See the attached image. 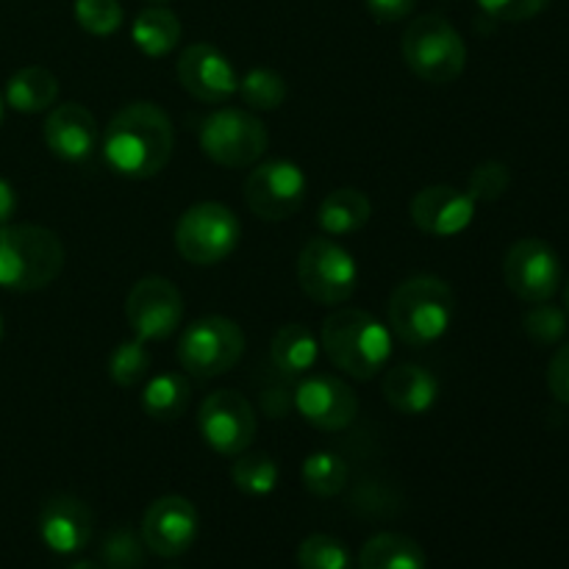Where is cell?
Wrapping results in <instances>:
<instances>
[{
	"mask_svg": "<svg viewBox=\"0 0 569 569\" xmlns=\"http://www.w3.org/2000/svg\"><path fill=\"white\" fill-rule=\"evenodd\" d=\"M153 365V356H150L148 342L142 339H126V342L117 345L109 356V376L117 387H137L139 381H144Z\"/></svg>",
	"mask_w": 569,
	"mask_h": 569,
	"instance_id": "cell-31",
	"label": "cell"
},
{
	"mask_svg": "<svg viewBox=\"0 0 569 569\" xmlns=\"http://www.w3.org/2000/svg\"><path fill=\"white\" fill-rule=\"evenodd\" d=\"M0 339H3V315H0Z\"/></svg>",
	"mask_w": 569,
	"mask_h": 569,
	"instance_id": "cell-43",
	"label": "cell"
},
{
	"mask_svg": "<svg viewBox=\"0 0 569 569\" xmlns=\"http://www.w3.org/2000/svg\"><path fill=\"white\" fill-rule=\"evenodd\" d=\"M76 22L92 37H111L122 26L120 0H76L72 6Z\"/></svg>",
	"mask_w": 569,
	"mask_h": 569,
	"instance_id": "cell-34",
	"label": "cell"
},
{
	"mask_svg": "<svg viewBox=\"0 0 569 569\" xmlns=\"http://www.w3.org/2000/svg\"><path fill=\"white\" fill-rule=\"evenodd\" d=\"M309 181L289 159H267L244 178V203L261 220H289L303 206Z\"/></svg>",
	"mask_w": 569,
	"mask_h": 569,
	"instance_id": "cell-11",
	"label": "cell"
},
{
	"mask_svg": "<svg viewBox=\"0 0 569 569\" xmlns=\"http://www.w3.org/2000/svg\"><path fill=\"white\" fill-rule=\"evenodd\" d=\"M131 39L148 59H164L181 42V20L164 6H150L133 20Z\"/></svg>",
	"mask_w": 569,
	"mask_h": 569,
	"instance_id": "cell-23",
	"label": "cell"
},
{
	"mask_svg": "<svg viewBox=\"0 0 569 569\" xmlns=\"http://www.w3.org/2000/svg\"><path fill=\"white\" fill-rule=\"evenodd\" d=\"M456 322V295L442 278L415 276L389 298V331L409 348L439 342Z\"/></svg>",
	"mask_w": 569,
	"mask_h": 569,
	"instance_id": "cell-3",
	"label": "cell"
},
{
	"mask_svg": "<svg viewBox=\"0 0 569 569\" xmlns=\"http://www.w3.org/2000/svg\"><path fill=\"white\" fill-rule=\"evenodd\" d=\"M278 476H281V470H278L276 459L267 453H248L244 450L231 467V478L237 489L250 495V498H267L270 492H276Z\"/></svg>",
	"mask_w": 569,
	"mask_h": 569,
	"instance_id": "cell-28",
	"label": "cell"
},
{
	"mask_svg": "<svg viewBox=\"0 0 569 569\" xmlns=\"http://www.w3.org/2000/svg\"><path fill=\"white\" fill-rule=\"evenodd\" d=\"M565 311L569 315V281L565 283Z\"/></svg>",
	"mask_w": 569,
	"mask_h": 569,
	"instance_id": "cell-41",
	"label": "cell"
},
{
	"mask_svg": "<svg viewBox=\"0 0 569 569\" xmlns=\"http://www.w3.org/2000/svg\"><path fill=\"white\" fill-rule=\"evenodd\" d=\"M550 0H478L483 11L495 20L503 22H526L533 20L537 14H542L548 9Z\"/></svg>",
	"mask_w": 569,
	"mask_h": 569,
	"instance_id": "cell-36",
	"label": "cell"
},
{
	"mask_svg": "<svg viewBox=\"0 0 569 569\" xmlns=\"http://www.w3.org/2000/svg\"><path fill=\"white\" fill-rule=\"evenodd\" d=\"M237 92L244 100V106H250L253 111H276L278 106H283L289 89L283 76H278L276 70L253 67L239 78Z\"/></svg>",
	"mask_w": 569,
	"mask_h": 569,
	"instance_id": "cell-29",
	"label": "cell"
},
{
	"mask_svg": "<svg viewBox=\"0 0 569 569\" xmlns=\"http://www.w3.org/2000/svg\"><path fill=\"white\" fill-rule=\"evenodd\" d=\"M365 3L378 22H400L417 9V0H365Z\"/></svg>",
	"mask_w": 569,
	"mask_h": 569,
	"instance_id": "cell-38",
	"label": "cell"
},
{
	"mask_svg": "<svg viewBox=\"0 0 569 569\" xmlns=\"http://www.w3.org/2000/svg\"><path fill=\"white\" fill-rule=\"evenodd\" d=\"M198 528L200 520L192 500L181 498V495H164L148 506L139 533L150 553L161 556V559H176L192 548L198 539Z\"/></svg>",
	"mask_w": 569,
	"mask_h": 569,
	"instance_id": "cell-15",
	"label": "cell"
},
{
	"mask_svg": "<svg viewBox=\"0 0 569 569\" xmlns=\"http://www.w3.org/2000/svg\"><path fill=\"white\" fill-rule=\"evenodd\" d=\"M192 400V383L181 372H159L142 389V411L156 422H176Z\"/></svg>",
	"mask_w": 569,
	"mask_h": 569,
	"instance_id": "cell-25",
	"label": "cell"
},
{
	"mask_svg": "<svg viewBox=\"0 0 569 569\" xmlns=\"http://www.w3.org/2000/svg\"><path fill=\"white\" fill-rule=\"evenodd\" d=\"M239 239H242L239 217L217 200L189 206L176 222V248L189 264H220L239 248Z\"/></svg>",
	"mask_w": 569,
	"mask_h": 569,
	"instance_id": "cell-6",
	"label": "cell"
},
{
	"mask_svg": "<svg viewBox=\"0 0 569 569\" xmlns=\"http://www.w3.org/2000/svg\"><path fill=\"white\" fill-rule=\"evenodd\" d=\"M478 203L467 194V189L448 187V183H433L420 189L411 198L409 214L411 222L428 237L450 239L465 233L476 220Z\"/></svg>",
	"mask_w": 569,
	"mask_h": 569,
	"instance_id": "cell-17",
	"label": "cell"
},
{
	"mask_svg": "<svg viewBox=\"0 0 569 569\" xmlns=\"http://www.w3.org/2000/svg\"><path fill=\"white\" fill-rule=\"evenodd\" d=\"M0 122H3V98H0Z\"/></svg>",
	"mask_w": 569,
	"mask_h": 569,
	"instance_id": "cell-42",
	"label": "cell"
},
{
	"mask_svg": "<svg viewBox=\"0 0 569 569\" xmlns=\"http://www.w3.org/2000/svg\"><path fill=\"white\" fill-rule=\"evenodd\" d=\"M298 283L320 306H342L353 298L359 264L353 253L328 237H315L298 256Z\"/></svg>",
	"mask_w": 569,
	"mask_h": 569,
	"instance_id": "cell-9",
	"label": "cell"
},
{
	"mask_svg": "<svg viewBox=\"0 0 569 569\" xmlns=\"http://www.w3.org/2000/svg\"><path fill=\"white\" fill-rule=\"evenodd\" d=\"M176 72L181 87L200 103H228L239 89V76L228 56L209 42H194L183 48Z\"/></svg>",
	"mask_w": 569,
	"mask_h": 569,
	"instance_id": "cell-16",
	"label": "cell"
},
{
	"mask_svg": "<svg viewBox=\"0 0 569 569\" xmlns=\"http://www.w3.org/2000/svg\"><path fill=\"white\" fill-rule=\"evenodd\" d=\"M150 3H167V0H150Z\"/></svg>",
	"mask_w": 569,
	"mask_h": 569,
	"instance_id": "cell-44",
	"label": "cell"
},
{
	"mask_svg": "<svg viewBox=\"0 0 569 569\" xmlns=\"http://www.w3.org/2000/svg\"><path fill=\"white\" fill-rule=\"evenodd\" d=\"M548 389L559 403L569 406V342L561 345L548 365Z\"/></svg>",
	"mask_w": 569,
	"mask_h": 569,
	"instance_id": "cell-37",
	"label": "cell"
},
{
	"mask_svg": "<svg viewBox=\"0 0 569 569\" xmlns=\"http://www.w3.org/2000/svg\"><path fill=\"white\" fill-rule=\"evenodd\" d=\"M300 478L303 487L309 489L315 498H337L348 487L350 470L345 465L342 456L331 453V450H317V453L306 456L300 465Z\"/></svg>",
	"mask_w": 569,
	"mask_h": 569,
	"instance_id": "cell-27",
	"label": "cell"
},
{
	"mask_svg": "<svg viewBox=\"0 0 569 569\" xmlns=\"http://www.w3.org/2000/svg\"><path fill=\"white\" fill-rule=\"evenodd\" d=\"M198 142L214 164L239 170V167L256 164L264 156L270 137H267V126L256 114L222 106L200 122Z\"/></svg>",
	"mask_w": 569,
	"mask_h": 569,
	"instance_id": "cell-7",
	"label": "cell"
},
{
	"mask_svg": "<svg viewBox=\"0 0 569 569\" xmlns=\"http://www.w3.org/2000/svg\"><path fill=\"white\" fill-rule=\"evenodd\" d=\"M403 61L428 83H450L465 72L467 44L442 14H420L403 31Z\"/></svg>",
	"mask_w": 569,
	"mask_h": 569,
	"instance_id": "cell-5",
	"label": "cell"
},
{
	"mask_svg": "<svg viewBox=\"0 0 569 569\" xmlns=\"http://www.w3.org/2000/svg\"><path fill=\"white\" fill-rule=\"evenodd\" d=\"M511 187V170L503 161H483L476 170L470 172V181H467V194H470L476 203H495L506 194V189Z\"/></svg>",
	"mask_w": 569,
	"mask_h": 569,
	"instance_id": "cell-35",
	"label": "cell"
},
{
	"mask_svg": "<svg viewBox=\"0 0 569 569\" xmlns=\"http://www.w3.org/2000/svg\"><path fill=\"white\" fill-rule=\"evenodd\" d=\"M94 533V517L83 500L72 495H56L39 511V537L56 556H76Z\"/></svg>",
	"mask_w": 569,
	"mask_h": 569,
	"instance_id": "cell-18",
	"label": "cell"
},
{
	"mask_svg": "<svg viewBox=\"0 0 569 569\" xmlns=\"http://www.w3.org/2000/svg\"><path fill=\"white\" fill-rule=\"evenodd\" d=\"M176 148V131L164 109L156 103H128L106 126L103 161L111 172L131 181L153 178L170 164Z\"/></svg>",
	"mask_w": 569,
	"mask_h": 569,
	"instance_id": "cell-1",
	"label": "cell"
},
{
	"mask_svg": "<svg viewBox=\"0 0 569 569\" xmlns=\"http://www.w3.org/2000/svg\"><path fill=\"white\" fill-rule=\"evenodd\" d=\"M126 320L142 342H161L181 328L183 298L176 283L148 276L131 287L126 298Z\"/></svg>",
	"mask_w": 569,
	"mask_h": 569,
	"instance_id": "cell-13",
	"label": "cell"
},
{
	"mask_svg": "<svg viewBox=\"0 0 569 569\" xmlns=\"http://www.w3.org/2000/svg\"><path fill=\"white\" fill-rule=\"evenodd\" d=\"M64 270V244L50 228L33 222L0 226V287L39 292Z\"/></svg>",
	"mask_w": 569,
	"mask_h": 569,
	"instance_id": "cell-4",
	"label": "cell"
},
{
	"mask_svg": "<svg viewBox=\"0 0 569 569\" xmlns=\"http://www.w3.org/2000/svg\"><path fill=\"white\" fill-rule=\"evenodd\" d=\"M198 431L214 453L237 459L253 445L259 417L244 395L233 392V389H217L200 403Z\"/></svg>",
	"mask_w": 569,
	"mask_h": 569,
	"instance_id": "cell-10",
	"label": "cell"
},
{
	"mask_svg": "<svg viewBox=\"0 0 569 569\" xmlns=\"http://www.w3.org/2000/svg\"><path fill=\"white\" fill-rule=\"evenodd\" d=\"M17 214V192L6 178H0V226H9Z\"/></svg>",
	"mask_w": 569,
	"mask_h": 569,
	"instance_id": "cell-39",
	"label": "cell"
},
{
	"mask_svg": "<svg viewBox=\"0 0 569 569\" xmlns=\"http://www.w3.org/2000/svg\"><path fill=\"white\" fill-rule=\"evenodd\" d=\"M317 356H320V342L300 322L278 328L270 342L272 367L287 378H303L306 372H311V367L317 365Z\"/></svg>",
	"mask_w": 569,
	"mask_h": 569,
	"instance_id": "cell-22",
	"label": "cell"
},
{
	"mask_svg": "<svg viewBox=\"0 0 569 569\" xmlns=\"http://www.w3.org/2000/svg\"><path fill=\"white\" fill-rule=\"evenodd\" d=\"M426 553L403 533H376L361 548L359 569H426Z\"/></svg>",
	"mask_w": 569,
	"mask_h": 569,
	"instance_id": "cell-26",
	"label": "cell"
},
{
	"mask_svg": "<svg viewBox=\"0 0 569 569\" xmlns=\"http://www.w3.org/2000/svg\"><path fill=\"white\" fill-rule=\"evenodd\" d=\"M298 567L300 569H353V556L339 542L337 537L328 533H311L300 542L298 548Z\"/></svg>",
	"mask_w": 569,
	"mask_h": 569,
	"instance_id": "cell-32",
	"label": "cell"
},
{
	"mask_svg": "<svg viewBox=\"0 0 569 569\" xmlns=\"http://www.w3.org/2000/svg\"><path fill=\"white\" fill-rule=\"evenodd\" d=\"M70 569H106V567L98 565V561H76Z\"/></svg>",
	"mask_w": 569,
	"mask_h": 569,
	"instance_id": "cell-40",
	"label": "cell"
},
{
	"mask_svg": "<svg viewBox=\"0 0 569 569\" xmlns=\"http://www.w3.org/2000/svg\"><path fill=\"white\" fill-rule=\"evenodd\" d=\"M567 311L553 306L550 300L545 303H531V309L522 317V331L533 345H556L567 333Z\"/></svg>",
	"mask_w": 569,
	"mask_h": 569,
	"instance_id": "cell-33",
	"label": "cell"
},
{
	"mask_svg": "<svg viewBox=\"0 0 569 569\" xmlns=\"http://www.w3.org/2000/svg\"><path fill=\"white\" fill-rule=\"evenodd\" d=\"M383 398L400 415H428L439 400V381L420 365L389 367L383 376Z\"/></svg>",
	"mask_w": 569,
	"mask_h": 569,
	"instance_id": "cell-20",
	"label": "cell"
},
{
	"mask_svg": "<svg viewBox=\"0 0 569 569\" xmlns=\"http://www.w3.org/2000/svg\"><path fill=\"white\" fill-rule=\"evenodd\" d=\"M100 565L106 569H144V545L142 533H137L128 526L111 528L100 542Z\"/></svg>",
	"mask_w": 569,
	"mask_h": 569,
	"instance_id": "cell-30",
	"label": "cell"
},
{
	"mask_svg": "<svg viewBox=\"0 0 569 569\" xmlns=\"http://www.w3.org/2000/svg\"><path fill=\"white\" fill-rule=\"evenodd\" d=\"M44 144L61 161H87L98 150L100 128L92 111L81 103L53 106L42 128Z\"/></svg>",
	"mask_w": 569,
	"mask_h": 569,
	"instance_id": "cell-19",
	"label": "cell"
},
{
	"mask_svg": "<svg viewBox=\"0 0 569 569\" xmlns=\"http://www.w3.org/2000/svg\"><path fill=\"white\" fill-rule=\"evenodd\" d=\"M59 81L44 67H22L6 83V103L20 114H39L56 106Z\"/></svg>",
	"mask_w": 569,
	"mask_h": 569,
	"instance_id": "cell-24",
	"label": "cell"
},
{
	"mask_svg": "<svg viewBox=\"0 0 569 569\" xmlns=\"http://www.w3.org/2000/svg\"><path fill=\"white\" fill-rule=\"evenodd\" d=\"M503 281L522 303L553 300L565 283L559 253L545 239H517L503 259Z\"/></svg>",
	"mask_w": 569,
	"mask_h": 569,
	"instance_id": "cell-12",
	"label": "cell"
},
{
	"mask_svg": "<svg viewBox=\"0 0 569 569\" xmlns=\"http://www.w3.org/2000/svg\"><path fill=\"white\" fill-rule=\"evenodd\" d=\"M244 331L222 315H209L183 328L178 339V361L194 378H217L231 372L244 356Z\"/></svg>",
	"mask_w": 569,
	"mask_h": 569,
	"instance_id": "cell-8",
	"label": "cell"
},
{
	"mask_svg": "<svg viewBox=\"0 0 569 569\" xmlns=\"http://www.w3.org/2000/svg\"><path fill=\"white\" fill-rule=\"evenodd\" d=\"M320 348L339 372L356 381H370L389 365L392 331L370 311L339 306L322 320Z\"/></svg>",
	"mask_w": 569,
	"mask_h": 569,
	"instance_id": "cell-2",
	"label": "cell"
},
{
	"mask_svg": "<svg viewBox=\"0 0 569 569\" xmlns=\"http://www.w3.org/2000/svg\"><path fill=\"white\" fill-rule=\"evenodd\" d=\"M372 203L361 189H333L317 209V226L326 237H350L370 222Z\"/></svg>",
	"mask_w": 569,
	"mask_h": 569,
	"instance_id": "cell-21",
	"label": "cell"
},
{
	"mask_svg": "<svg viewBox=\"0 0 569 569\" xmlns=\"http://www.w3.org/2000/svg\"><path fill=\"white\" fill-rule=\"evenodd\" d=\"M292 403L309 426L328 433L350 428L359 415V398L353 389L326 372H306L295 387Z\"/></svg>",
	"mask_w": 569,
	"mask_h": 569,
	"instance_id": "cell-14",
	"label": "cell"
}]
</instances>
